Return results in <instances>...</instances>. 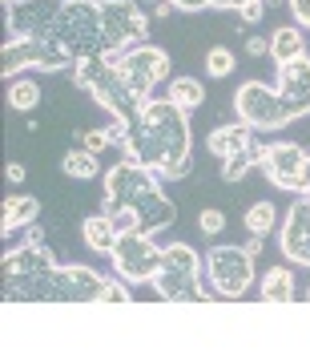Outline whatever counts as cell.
Returning a JSON list of instances; mask_svg holds the SVG:
<instances>
[{
    "instance_id": "1",
    "label": "cell",
    "mask_w": 310,
    "mask_h": 363,
    "mask_svg": "<svg viewBox=\"0 0 310 363\" xmlns=\"http://www.w3.org/2000/svg\"><path fill=\"white\" fill-rule=\"evenodd\" d=\"M121 154L149 166L161 182H181L190 174V113L169 97H154L133 121Z\"/></svg>"
},
{
    "instance_id": "2",
    "label": "cell",
    "mask_w": 310,
    "mask_h": 363,
    "mask_svg": "<svg viewBox=\"0 0 310 363\" xmlns=\"http://www.w3.org/2000/svg\"><path fill=\"white\" fill-rule=\"evenodd\" d=\"M117 210H133L137 214V230L161 234L178 222V206L161 194V178L149 166L137 162H117L105 174V194H101V214H117Z\"/></svg>"
},
{
    "instance_id": "3",
    "label": "cell",
    "mask_w": 310,
    "mask_h": 363,
    "mask_svg": "<svg viewBox=\"0 0 310 363\" xmlns=\"http://www.w3.org/2000/svg\"><path fill=\"white\" fill-rule=\"evenodd\" d=\"M105 279L93 267H52L40 274H4L8 303H101Z\"/></svg>"
},
{
    "instance_id": "4",
    "label": "cell",
    "mask_w": 310,
    "mask_h": 363,
    "mask_svg": "<svg viewBox=\"0 0 310 363\" xmlns=\"http://www.w3.org/2000/svg\"><path fill=\"white\" fill-rule=\"evenodd\" d=\"M73 85H81V89L93 93V101L105 105L113 117H121V121H137L142 117V109L149 101H142L137 93L130 89V81H125V73H121V61H117V52H101V57H85L77 69H73Z\"/></svg>"
},
{
    "instance_id": "5",
    "label": "cell",
    "mask_w": 310,
    "mask_h": 363,
    "mask_svg": "<svg viewBox=\"0 0 310 363\" xmlns=\"http://www.w3.org/2000/svg\"><path fill=\"white\" fill-rule=\"evenodd\" d=\"M154 291L169 303H209V291H202V255L190 242H169L161 247V267L149 279Z\"/></svg>"
},
{
    "instance_id": "6",
    "label": "cell",
    "mask_w": 310,
    "mask_h": 363,
    "mask_svg": "<svg viewBox=\"0 0 310 363\" xmlns=\"http://www.w3.org/2000/svg\"><path fill=\"white\" fill-rule=\"evenodd\" d=\"M52 40L65 45L77 61L105 52V25H101V0H61Z\"/></svg>"
},
{
    "instance_id": "7",
    "label": "cell",
    "mask_w": 310,
    "mask_h": 363,
    "mask_svg": "<svg viewBox=\"0 0 310 363\" xmlns=\"http://www.w3.org/2000/svg\"><path fill=\"white\" fill-rule=\"evenodd\" d=\"M4 77L13 81V73H21V69H45V73H61V69H77L81 61L73 57V52L65 49V45H57V40L49 37H13L8 45H4Z\"/></svg>"
},
{
    "instance_id": "8",
    "label": "cell",
    "mask_w": 310,
    "mask_h": 363,
    "mask_svg": "<svg viewBox=\"0 0 310 363\" xmlns=\"http://www.w3.org/2000/svg\"><path fill=\"white\" fill-rule=\"evenodd\" d=\"M234 109H238V121H246L250 130H282V125L294 121L286 101L278 97V89L262 85V81H246L242 89L234 93Z\"/></svg>"
},
{
    "instance_id": "9",
    "label": "cell",
    "mask_w": 310,
    "mask_h": 363,
    "mask_svg": "<svg viewBox=\"0 0 310 363\" xmlns=\"http://www.w3.org/2000/svg\"><path fill=\"white\" fill-rule=\"evenodd\" d=\"M109 259H113V271L125 283H149L161 267V247H154V234L145 230H121Z\"/></svg>"
},
{
    "instance_id": "10",
    "label": "cell",
    "mask_w": 310,
    "mask_h": 363,
    "mask_svg": "<svg viewBox=\"0 0 310 363\" xmlns=\"http://www.w3.org/2000/svg\"><path fill=\"white\" fill-rule=\"evenodd\" d=\"M206 274L214 295L242 298L254 283V255H246L242 247H214L206 255Z\"/></svg>"
},
{
    "instance_id": "11",
    "label": "cell",
    "mask_w": 310,
    "mask_h": 363,
    "mask_svg": "<svg viewBox=\"0 0 310 363\" xmlns=\"http://www.w3.org/2000/svg\"><path fill=\"white\" fill-rule=\"evenodd\" d=\"M101 25H105V52H125L133 45H145L149 16L137 0H101Z\"/></svg>"
},
{
    "instance_id": "12",
    "label": "cell",
    "mask_w": 310,
    "mask_h": 363,
    "mask_svg": "<svg viewBox=\"0 0 310 363\" xmlns=\"http://www.w3.org/2000/svg\"><path fill=\"white\" fill-rule=\"evenodd\" d=\"M117 61H121V73L130 81V89L142 101H149L157 85L169 81V52L157 49V45H133V49L117 52Z\"/></svg>"
},
{
    "instance_id": "13",
    "label": "cell",
    "mask_w": 310,
    "mask_h": 363,
    "mask_svg": "<svg viewBox=\"0 0 310 363\" xmlns=\"http://www.w3.org/2000/svg\"><path fill=\"white\" fill-rule=\"evenodd\" d=\"M302 162H306V150L298 142H270L258 166H262V174L270 178V186L302 194Z\"/></svg>"
},
{
    "instance_id": "14",
    "label": "cell",
    "mask_w": 310,
    "mask_h": 363,
    "mask_svg": "<svg viewBox=\"0 0 310 363\" xmlns=\"http://www.w3.org/2000/svg\"><path fill=\"white\" fill-rule=\"evenodd\" d=\"M57 9H61V0H16V4H8V33H16V37H49L52 40Z\"/></svg>"
},
{
    "instance_id": "15",
    "label": "cell",
    "mask_w": 310,
    "mask_h": 363,
    "mask_svg": "<svg viewBox=\"0 0 310 363\" xmlns=\"http://www.w3.org/2000/svg\"><path fill=\"white\" fill-rule=\"evenodd\" d=\"M278 247L294 267H310V194H302L286 210V222L278 230Z\"/></svg>"
},
{
    "instance_id": "16",
    "label": "cell",
    "mask_w": 310,
    "mask_h": 363,
    "mask_svg": "<svg viewBox=\"0 0 310 363\" xmlns=\"http://www.w3.org/2000/svg\"><path fill=\"white\" fill-rule=\"evenodd\" d=\"M274 89L286 101L290 117H306L310 113V57H298V61L278 65V85Z\"/></svg>"
},
{
    "instance_id": "17",
    "label": "cell",
    "mask_w": 310,
    "mask_h": 363,
    "mask_svg": "<svg viewBox=\"0 0 310 363\" xmlns=\"http://www.w3.org/2000/svg\"><path fill=\"white\" fill-rule=\"evenodd\" d=\"M57 267V255H52L45 242H25L4 255V274H40Z\"/></svg>"
},
{
    "instance_id": "18",
    "label": "cell",
    "mask_w": 310,
    "mask_h": 363,
    "mask_svg": "<svg viewBox=\"0 0 310 363\" xmlns=\"http://www.w3.org/2000/svg\"><path fill=\"white\" fill-rule=\"evenodd\" d=\"M250 142H254V130H250L246 121H238V125H218V130L206 138V150L214 157H230V154L250 150Z\"/></svg>"
},
{
    "instance_id": "19",
    "label": "cell",
    "mask_w": 310,
    "mask_h": 363,
    "mask_svg": "<svg viewBox=\"0 0 310 363\" xmlns=\"http://www.w3.org/2000/svg\"><path fill=\"white\" fill-rule=\"evenodd\" d=\"M117 226L109 214H89V218L81 222V238H85V247L93 250V255H113L117 247Z\"/></svg>"
},
{
    "instance_id": "20",
    "label": "cell",
    "mask_w": 310,
    "mask_h": 363,
    "mask_svg": "<svg viewBox=\"0 0 310 363\" xmlns=\"http://www.w3.org/2000/svg\"><path fill=\"white\" fill-rule=\"evenodd\" d=\"M40 218V202L28 194H8L4 198V214H0V230L13 234L21 230V226H33V222Z\"/></svg>"
},
{
    "instance_id": "21",
    "label": "cell",
    "mask_w": 310,
    "mask_h": 363,
    "mask_svg": "<svg viewBox=\"0 0 310 363\" xmlns=\"http://www.w3.org/2000/svg\"><path fill=\"white\" fill-rule=\"evenodd\" d=\"M262 298L266 303H294L298 291H294V271L290 267H270L262 274Z\"/></svg>"
},
{
    "instance_id": "22",
    "label": "cell",
    "mask_w": 310,
    "mask_h": 363,
    "mask_svg": "<svg viewBox=\"0 0 310 363\" xmlns=\"http://www.w3.org/2000/svg\"><path fill=\"white\" fill-rule=\"evenodd\" d=\"M270 57L278 61V65H286V61H298V57H306V45H302V33L298 28H274L270 33Z\"/></svg>"
},
{
    "instance_id": "23",
    "label": "cell",
    "mask_w": 310,
    "mask_h": 363,
    "mask_svg": "<svg viewBox=\"0 0 310 363\" xmlns=\"http://www.w3.org/2000/svg\"><path fill=\"white\" fill-rule=\"evenodd\" d=\"M61 169H65L69 178H77V182H93L97 174H101V162H97V154H89V150L81 145V150H69L65 154Z\"/></svg>"
},
{
    "instance_id": "24",
    "label": "cell",
    "mask_w": 310,
    "mask_h": 363,
    "mask_svg": "<svg viewBox=\"0 0 310 363\" xmlns=\"http://www.w3.org/2000/svg\"><path fill=\"white\" fill-rule=\"evenodd\" d=\"M169 101L181 105V109L190 113V109H197V105L206 101V89H202V81H194V77H173L169 81Z\"/></svg>"
},
{
    "instance_id": "25",
    "label": "cell",
    "mask_w": 310,
    "mask_h": 363,
    "mask_svg": "<svg viewBox=\"0 0 310 363\" xmlns=\"http://www.w3.org/2000/svg\"><path fill=\"white\" fill-rule=\"evenodd\" d=\"M278 222V206H274L270 198H262L254 206L246 210V230L250 234H270V226Z\"/></svg>"
},
{
    "instance_id": "26",
    "label": "cell",
    "mask_w": 310,
    "mask_h": 363,
    "mask_svg": "<svg viewBox=\"0 0 310 363\" xmlns=\"http://www.w3.org/2000/svg\"><path fill=\"white\" fill-rule=\"evenodd\" d=\"M254 145V142H250ZM258 166V157H254V150H242V154H230L222 157V182H242L250 169Z\"/></svg>"
},
{
    "instance_id": "27",
    "label": "cell",
    "mask_w": 310,
    "mask_h": 363,
    "mask_svg": "<svg viewBox=\"0 0 310 363\" xmlns=\"http://www.w3.org/2000/svg\"><path fill=\"white\" fill-rule=\"evenodd\" d=\"M37 101H40L37 81H13V85H8V105H13V109H33Z\"/></svg>"
},
{
    "instance_id": "28",
    "label": "cell",
    "mask_w": 310,
    "mask_h": 363,
    "mask_svg": "<svg viewBox=\"0 0 310 363\" xmlns=\"http://www.w3.org/2000/svg\"><path fill=\"white\" fill-rule=\"evenodd\" d=\"M206 73H209V77H230V73H234V52L222 49V45H218V49H209L206 52Z\"/></svg>"
},
{
    "instance_id": "29",
    "label": "cell",
    "mask_w": 310,
    "mask_h": 363,
    "mask_svg": "<svg viewBox=\"0 0 310 363\" xmlns=\"http://www.w3.org/2000/svg\"><path fill=\"white\" fill-rule=\"evenodd\" d=\"M169 4H173L178 13H202V9H234V13H238L246 0H169Z\"/></svg>"
},
{
    "instance_id": "30",
    "label": "cell",
    "mask_w": 310,
    "mask_h": 363,
    "mask_svg": "<svg viewBox=\"0 0 310 363\" xmlns=\"http://www.w3.org/2000/svg\"><path fill=\"white\" fill-rule=\"evenodd\" d=\"M197 230L206 234V238H218V234L226 230V214H222V210H202V214H197Z\"/></svg>"
},
{
    "instance_id": "31",
    "label": "cell",
    "mask_w": 310,
    "mask_h": 363,
    "mask_svg": "<svg viewBox=\"0 0 310 363\" xmlns=\"http://www.w3.org/2000/svg\"><path fill=\"white\" fill-rule=\"evenodd\" d=\"M101 303H133V291L125 286V279H105Z\"/></svg>"
},
{
    "instance_id": "32",
    "label": "cell",
    "mask_w": 310,
    "mask_h": 363,
    "mask_svg": "<svg viewBox=\"0 0 310 363\" xmlns=\"http://www.w3.org/2000/svg\"><path fill=\"white\" fill-rule=\"evenodd\" d=\"M81 145L89 150V154H97L101 157L109 145H113V138H109V130H85V138H81Z\"/></svg>"
},
{
    "instance_id": "33",
    "label": "cell",
    "mask_w": 310,
    "mask_h": 363,
    "mask_svg": "<svg viewBox=\"0 0 310 363\" xmlns=\"http://www.w3.org/2000/svg\"><path fill=\"white\" fill-rule=\"evenodd\" d=\"M238 16H242V25H258L262 16H266V0H246L242 9H238Z\"/></svg>"
},
{
    "instance_id": "34",
    "label": "cell",
    "mask_w": 310,
    "mask_h": 363,
    "mask_svg": "<svg viewBox=\"0 0 310 363\" xmlns=\"http://www.w3.org/2000/svg\"><path fill=\"white\" fill-rule=\"evenodd\" d=\"M290 13L302 28H310V0H290Z\"/></svg>"
},
{
    "instance_id": "35",
    "label": "cell",
    "mask_w": 310,
    "mask_h": 363,
    "mask_svg": "<svg viewBox=\"0 0 310 363\" xmlns=\"http://www.w3.org/2000/svg\"><path fill=\"white\" fill-rule=\"evenodd\" d=\"M242 250H246V255H254V259H258L262 250H266V234H250V238L242 242Z\"/></svg>"
},
{
    "instance_id": "36",
    "label": "cell",
    "mask_w": 310,
    "mask_h": 363,
    "mask_svg": "<svg viewBox=\"0 0 310 363\" xmlns=\"http://www.w3.org/2000/svg\"><path fill=\"white\" fill-rule=\"evenodd\" d=\"M246 52H250V57H266V52H270V40L266 37H250L246 40Z\"/></svg>"
},
{
    "instance_id": "37",
    "label": "cell",
    "mask_w": 310,
    "mask_h": 363,
    "mask_svg": "<svg viewBox=\"0 0 310 363\" xmlns=\"http://www.w3.org/2000/svg\"><path fill=\"white\" fill-rule=\"evenodd\" d=\"M4 178H8V186H21V182H25V166H21V162H8V166H4Z\"/></svg>"
},
{
    "instance_id": "38",
    "label": "cell",
    "mask_w": 310,
    "mask_h": 363,
    "mask_svg": "<svg viewBox=\"0 0 310 363\" xmlns=\"http://www.w3.org/2000/svg\"><path fill=\"white\" fill-rule=\"evenodd\" d=\"M169 13H173V4H169V0H157V4H154V16H157V21H166Z\"/></svg>"
},
{
    "instance_id": "39",
    "label": "cell",
    "mask_w": 310,
    "mask_h": 363,
    "mask_svg": "<svg viewBox=\"0 0 310 363\" xmlns=\"http://www.w3.org/2000/svg\"><path fill=\"white\" fill-rule=\"evenodd\" d=\"M302 194H310V154H306V162H302Z\"/></svg>"
},
{
    "instance_id": "40",
    "label": "cell",
    "mask_w": 310,
    "mask_h": 363,
    "mask_svg": "<svg viewBox=\"0 0 310 363\" xmlns=\"http://www.w3.org/2000/svg\"><path fill=\"white\" fill-rule=\"evenodd\" d=\"M274 4H278V0H266V9H274Z\"/></svg>"
},
{
    "instance_id": "41",
    "label": "cell",
    "mask_w": 310,
    "mask_h": 363,
    "mask_svg": "<svg viewBox=\"0 0 310 363\" xmlns=\"http://www.w3.org/2000/svg\"><path fill=\"white\" fill-rule=\"evenodd\" d=\"M306 298H310V286H306Z\"/></svg>"
}]
</instances>
